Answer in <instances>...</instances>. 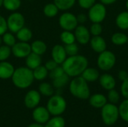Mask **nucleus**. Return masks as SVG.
<instances>
[{
    "label": "nucleus",
    "instance_id": "393cba45",
    "mask_svg": "<svg viewBox=\"0 0 128 127\" xmlns=\"http://www.w3.org/2000/svg\"><path fill=\"white\" fill-rule=\"evenodd\" d=\"M32 71H33V76L34 79L38 81H42L45 79L48 76V70L46 68L45 66L43 65H40Z\"/></svg>",
    "mask_w": 128,
    "mask_h": 127
},
{
    "label": "nucleus",
    "instance_id": "9b49d317",
    "mask_svg": "<svg viewBox=\"0 0 128 127\" xmlns=\"http://www.w3.org/2000/svg\"><path fill=\"white\" fill-rule=\"evenodd\" d=\"M41 99V94L39 91L31 90L28 91L24 97V105L29 109H34L38 106Z\"/></svg>",
    "mask_w": 128,
    "mask_h": 127
},
{
    "label": "nucleus",
    "instance_id": "c03bdc74",
    "mask_svg": "<svg viewBox=\"0 0 128 127\" xmlns=\"http://www.w3.org/2000/svg\"><path fill=\"white\" fill-rule=\"evenodd\" d=\"M118 79L121 80V81H124V80H125L126 79H128V73L126 71V70H120L119 72H118Z\"/></svg>",
    "mask_w": 128,
    "mask_h": 127
},
{
    "label": "nucleus",
    "instance_id": "4468645a",
    "mask_svg": "<svg viewBox=\"0 0 128 127\" xmlns=\"http://www.w3.org/2000/svg\"><path fill=\"white\" fill-rule=\"evenodd\" d=\"M52 59H53L58 64H62V63L67 58V53L64 47L62 45L57 44L54 46L51 52Z\"/></svg>",
    "mask_w": 128,
    "mask_h": 127
},
{
    "label": "nucleus",
    "instance_id": "1a4fd4ad",
    "mask_svg": "<svg viewBox=\"0 0 128 127\" xmlns=\"http://www.w3.org/2000/svg\"><path fill=\"white\" fill-rule=\"evenodd\" d=\"M58 22L61 28L64 31L74 30L78 25L76 16L74 14L68 12L64 13L60 16Z\"/></svg>",
    "mask_w": 128,
    "mask_h": 127
},
{
    "label": "nucleus",
    "instance_id": "4c0bfd02",
    "mask_svg": "<svg viewBox=\"0 0 128 127\" xmlns=\"http://www.w3.org/2000/svg\"><path fill=\"white\" fill-rule=\"evenodd\" d=\"M103 31V28L102 25L100 23L98 22H93V24L91 25L90 28V33L93 35V36H98L100 35L102 33Z\"/></svg>",
    "mask_w": 128,
    "mask_h": 127
},
{
    "label": "nucleus",
    "instance_id": "6e6552de",
    "mask_svg": "<svg viewBox=\"0 0 128 127\" xmlns=\"http://www.w3.org/2000/svg\"><path fill=\"white\" fill-rule=\"evenodd\" d=\"M8 29L13 33H16L20 29L24 27L25 18L20 13H12L7 19Z\"/></svg>",
    "mask_w": 128,
    "mask_h": 127
},
{
    "label": "nucleus",
    "instance_id": "a878e982",
    "mask_svg": "<svg viewBox=\"0 0 128 127\" xmlns=\"http://www.w3.org/2000/svg\"><path fill=\"white\" fill-rule=\"evenodd\" d=\"M44 127H65V120L62 116H53L45 124Z\"/></svg>",
    "mask_w": 128,
    "mask_h": 127
},
{
    "label": "nucleus",
    "instance_id": "f704fd0d",
    "mask_svg": "<svg viewBox=\"0 0 128 127\" xmlns=\"http://www.w3.org/2000/svg\"><path fill=\"white\" fill-rule=\"evenodd\" d=\"M120 100V95L119 93L115 90V89H112L110 90L108 92V95H107V100L112 104H117L119 102Z\"/></svg>",
    "mask_w": 128,
    "mask_h": 127
},
{
    "label": "nucleus",
    "instance_id": "c9c22d12",
    "mask_svg": "<svg viewBox=\"0 0 128 127\" xmlns=\"http://www.w3.org/2000/svg\"><path fill=\"white\" fill-rule=\"evenodd\" d=\"M11 48L7 45L0 46V61L7 60L11 54Z\"/></svg>",
    "mask_w": 128,
    "mask_h": 127
},
{
    "label": "nucleus",
    "instance_id": "412c9836",
    "mask_svg": "<svg viewBox=\"0 0 128 127\" xmlns=\"http://www.w3.org/2000/svg\"><path fill=\"white\" fill-rule=\"evenodd\" d=\"M116 22L117 26L122 30L128 29V11L121 12L116 17Z\"/></svg>",
    "mask_w": 128,
    "mask_h": 127
},
{
    "label": "nucleus",
    "instance_id": "f03ea898",
    "mask_svg": "<svg viewBox=\"0 0 128 127\" xmlns=\"http://www.w3.org/2000/svg\"><path fill=\"white\" fill-rule=\"evenodd\" d=\"M13 84L20 89H26L32 85L34 82L32 70L27 67H21L16 69L11 77Z\"/></svg>",
    "mask_w": 128,
    "mask_h": 127
},
{
    "label": "nucleus",
    "instance_id": "ea45409f",
    "mask_svg": "<svg viewBox=\"0 0 128 127\" xmlns=\"http://www.w3.org/2000/svg\"><path fill=\"white\" fill-rule=\"evenodd\" d=\"M96 0H78L79 4L82 8L89 9L95 4Z\"/></svg>",
    "mask_w": 128,
    "mask_h": 127
},
{
    "label": "nucleus",
    "instance_id": "5701e85b",
    "mask_svg": "<svg viewBox=\"0 0 128 127\" xmlns=\"http://www.w3.org/2000/svg\"><path fill=\"white\" fill-rule=\"evenodd\" d=\"M16 37L20 41L28 42L32 37V32L28 28L22 27L16 32Z\"/></svg>",
    "mask_w": 128,
    "mask_h": 127
},
{
    "label": "nucleus",
    "instance_id": "a211bd4d",
    "mask_svg": "<svg viewBox=\"0 0 128 127\" xmlns=\"http://www.w3.org/2000/svg\"><path fill=\"white\" fill-rule=\"evenodd\" d=\"M89 104L95 109H102L107 103V98L102 94H94L89 97Z\"/></svg>",
    "mask_w": 128,
    "mask_h": 127
},
{
    "label": "nucleus",
    "instance_id": "9d476101",
    "mask_svg": "<svg viewBox=\"0 0 128 127\" xmlns=\"http://www.w3.org/2000/svg\"><path fill=\"white\" fill-rule=\"evenodd\" d=\"M11 52L16 58H26L32 52L31 45L28 44V42L20 41L19 43H16L11 47Z\"/></svg>",
    "mask_w": 128,
    "mask_h": 127
},
{
    "label": "nucleus",
    "instance_id": "8fccbe9b",
    "mask_svg": "<svg viewBox=\"0 0 128 127\" xmlns=\"http://www.w3.org/2000/svg\"><path fill=\"white\" fill-rule=\"evenodd\" d=\"M3 42H2V38L1 37V36H0V46H2V43Z\"/></svg>",
    "mask_w": 128,
    "mask_h": 127
},
{
    "label": "nucleus",
    "instance_id": "f8f14e48",
    "mask_svg": "<svg viewBox=\"0 0 128 127\" xmlns=\"http://www.w3.org/2000/svg\"><path fill=\"white\" fill-rule=\"evenodd\" d=\"M50 113L49 112L46 107L44 106H37L33 109L32 112V118L34 122L45 124L50 118Z\"/></svg>",
    "mask_w": 128,
    "mask_h": 127
},
{
    "label": "nucleus",
    "instance_id": "09e8293b",
    "mask_svg": "<svg viewBox=\"0 0 128 127\" xmlns=\"http://www.w3.org/2000/svg\"><path fill=\"white\" fill-rule=\"evenodd\" d=\"M3 5V0H0V7Z\"/></svg>",
    "mask_w": 128,
    "mask_h": 127
},
{
    "label": "nucleus",
    "instance_id": "3c124183",
    "mask_svg": "<svg viewBox=\"0 0 128 127\" xmlns=\"http://www.w3.org/2000/svg\"><path fill=\"white\" fill-rule=\"evenodd\" d=\"M126 7H127V9H128V0L127 1V2H126Z\"/></svg>",
    "mask_w": 128,
    "mask_h": 127
},
{
    "label": "nucleus",
    "instance_id": "bb28decb",
    "mask_svg": "<svg viewBox=\"0 0 128 127\" xmlns=\"http://www.w3.org/2000/svg\"><path fill=\"white\" fill-rule=\"evenodd\" d=\"M69 78L70 76L64 73L63 75L52 79V86L54 87V88H62L68 83Z\"/></svg>",
    "mask_w": 128,
    "mask_h": 127
},
{
    "label": "nucleus",
    "instance_id": "f3484780",
    "mask_svg": "<svg viewBox=\"0 0 128 127\" xmlns=\"http://www.w3.org/2000/svg\"><path fill=\"white\" fill-rule=\"evenodd\" d=\"M98 79H99V82L101 87L106 91L114 89L116 87V79L110 74H108V73L103 74L99 77Z\"/></svg>",
    "mask_w": 128,
    "mask_h": 127
},
{
    "label": "nucleus",
    "instance_id": "4be33fe9",
    "mask_svg": "<svg viewBox=\"0 0 128 127\" xmlns=\"http://www.w3.org/2000/svg\"><path fill=\"white\" fill-rule=\"evenodd\" d=\"M31 48H32V52L39 55H42L43 54H44L47 49L46 43L44 41L40 40L34 41L31 44Z\"/></svg>",
    "mask_w": 128,
    "mask_h": 127
},
{
    "label": "nucleus",
    "instance_id": "c85d7f7f",
    "mask_svg": "<svg viewBox=\"0 0 128 127\" xmlns=\"http://www.w3.org/2000/svg\"><path fill=\"white\" fill-rule=\"evenodd\" d=\"M76 2V0H54V4L59 10H67L71 8Z\"/></svg>",
    "mask_w": 128,
    "mask_h": 127
},
{
    "label": "nucleus",
    "instance_id": "e433bc0d",
    "mask_svg": "<svg viewBox=\"0 0 128 127\" xmlns=\"http://www.w3.org/2000/svg\"><path fill=\"white\" fill-rule=\"evenodd\" d=\"M64 47L67 53V55H69V56L76 55H77L79 52V47L75 43H73L70 44H66Z\"/></svg>",
    "mask_w": 128,
    "mask_h": 127
},
{
    "label": "nucleus",
    "instance_id": "dca6fc26",
    "mask_svg": "<svg viewBox=\"0 0 128 127\" xmlns=\"http://www.w3.org/2000/svg\"><path fill=\"white\" fill-rule=\"evenodd\" d=\"M15 69L14 66L5 61H0V79H10L14 74Z\"/></svg>",
    "mask_w": 128,
    "mask_h": 127
},
{
    "label": "nucleus",
    "instance_id": "c756f323",
    "mask_svg": "<svg viewBox=\"0 0 128 127\" xmlns=\"http://www.w3.org/2000/svg\"><path fill=\"white\" fill-rule=\"evenodd\" d=\"M59 9L54 3H49L44 7V13L47 17H54L58 13Z\"/></svg>",
    "mask_w": 128,
    "mask_h": 127
},
{
    "label": "nucleus",
    "instance_id": "79ce46f5",
    "mask_svg": "<svg viewBox=\"0 0 128 127\" xmlns=\"http://www.w3.org/2000/svg\"><path fill=\"white\" fill-rule=\"evenodd\" d=\"M8 29L7 20L0 15V36L3 35Z\"/></svg>",
    "mask_w": 128,
    "mask_h": 127
},
{
    "label": "nucleus",
    "instance_id": "37998d69",
    "mask_svg": "<svg viewBox=\"0 0 128 127\" xmlns=\"http://www.w3.org/2000/svg\"><path fill=\"white\" fill-rule=\"evenodd\" d=\"M46 67V68L48 70V71H51L52 70L55 69L56 67L58 66V64L53 60V59H50L49 61H47L44 65Z\"/></svg>",
    "mask_w": 128,
    "mask_h": 127
},
{
    "label": "nucleus",
    "instance_id": "0eeeda50",
    "mask_svg": "<svg viewBox=\"0 0 128 127\" xmlns=\"http://www.w3.org/2000/svg\"><path fill=\"white\" fill-rule=\"evenodd\" d=\"M106 16V9L104 4L97 3L89 8L88 18L92 22L100 23Z\"/></svg>",
    "mask_w": 128,
    "mask_h": 127
},
{
    "label": "nucleus",
    "instance_id": "f257e3e1",
    "mask_svg": "<svg viewBox=\"0 0 128 127\" xmlns=\"http://www.w3.org/2000/svg\"><path fill=\"white\" fill-rule=\"evenodd\" d=\"M88 59L80 55L69 56L62 63V68L64 73L70 77H76L80 76L88 67Z\"/></svg>",
    "mask_w": 128,
    "mask_h": 127
},
{
    "label": "nucleus",
    "instance_id": "72a5a7b5",
    "mask_svg": "<svg viewBox=\"0 0 128 127\" xmlns=\"http://www.w3.org/2000/svg\"><path fill=\"white\" fill-rule=\"evenodd\" d=\"M2 42L4 43V45H7L10 47H12L16 43L15 37L9 32H5L2 35Z\"/></svg>",
    "mask_w": 128,
    "mask_h": 127
},
{
    "label": "nucleus",
    "instance_id": "2f4dec72",
    "mask_svg": "<svg viewBox=\"0 0 128 127\" xmlns=\"http://www.w3.org/2000/svg\"><path fill=\"white\" fill-rule=\"evenodd\" d=\"M119 117L125 122L128 123V99H125L118 106Z\"/></svg>",
    "mask_w": 128,
    "mask_h": 127
},
{
    "label": "nucleus",
    "instance_id": "864d4df0",
    "mask_svg": "<svg viewBox=\"0 0 128 127\" xmlns=\"http://www.w3.org/2000/svg\"></svg>",
    "mask_w": 128,
    "mask_h": 127
},
{
    "label": "nucleus",
    "instance_id": "603ef678",
    "mask_svg": "<svg viewBox=\"0 0 128 127\" xmlns=\"http://www.w3.org/2000/svg\"></svg>",
    "mask_w": 128,
    "mask_h": 127
},
{
    "label": "nucleus",
    "instance_id": "ddd939ff",
    "mask_svg": "<svg viewBox=\"0 0 128 127\" xmlns=\"http://www.w3.org/2000/svg\"><path fill=\"white\" fill-rule=\"evenodd\" d=\"M90 31L84 25H77L75 28V38L78 43L82 45L87 44L90 40Z\"/></svg>",
    "mask_w": 128,
    "mask_h": 127
},
{
    "label": "nucleus",
    "instance_id": "aec40b11",
    "mask_svg": "<svg viewBox=\"0 0 128 127\" xmlns=\"http://www.w3.org/2000/svg\"><path fill=\"white\" fill-rule=\"evenodd\" d=\"M81 76L88 82H92L97 81L99 77V71L95 69V68H92V67H87L81 74Z\"/></svg>",
    "mask_w": 128,
    "mask_h": 127
},
{
    "label": "nucleus",
    "instance_id": "473e14b6",
    "mask_svg": "<svg viewBox=\"0 0 128 127\" xmlns=\"http://www.w3.org/2000/svg\"><path fill=\"white\" fill-rule=\"evenodd\" d=\"M60 39L65 45L75 43L76 40L74 34H73L70 31H64L63 32H62L60 35Z\"/></svg>",
    "mask_w": 128,
    "mask_h": 127
},
{
    "label": "nucleus",
    "instance_id": "de8ad7c7",
    "mask_svg": "<svg viewBox=\"0 0 128 127\" xmlns=\"http://www.w3.org/2000/svg\"><path fill=\"white\" fill-rule=\"evenodd\" d=\"M28 127H44V126L43 124H38V123H32L31 124H29Z\"/></svg>",
    "mask_w": 128,
    "mask_h": 127
},
{
    "label": "nucleus",
    "instance_id": "58836bf2",
    "mask_svg": "<svg viewBox=\"0 0 128 127\" xmlns=\"http://www.w3.org/2000/svg\"><path fill=\"white\" fill-rule=\"evenodd\" d=\"M64 73V71L62 68V67H56L55 69L52 70L50 73V77L52 79H54L62 75H63Z\"/></svg>",
    "mask_w": 128,
    "mask_h": 127
},
{
    "label": "nucleus",
    "instance_id": "7ed1b4c3",
    "mask_svg": "<svg viewBox=\"0 0 128 127\" xmlns=\"http://www.w3.org/2000/svg\"><path fill=\"white\" fill-rule=\"evenodd\" d=\"M70 94L80 100H87L91 96L90 89L87 82L80 76L74 77L69 85Z\"/></svg>",
    "mask_w": 128,
    "mask_h": 127
},
{
    "label": "nucleus",
    "instance_id": "2eb2a0df",
    "mask_svg": "<svg viewBox=\"0 0 128 127\" xmlns=\"http://www.w3.org/2000/svg\"><path fill=\"white\" fill-rule=\"evenodd\" d=\"M90 45L92 49L98 53H100L105 51L106 49V40L104 39V37H100V35L94 36L90 40Z\"/></svg>",
    "mask_w": 128,
    "mask_h": 127
},
{
    "label": "nucleus",
    "instance_id": "7c9ffc66",
    "mask_svg": "<svg viewBox=\"0 0 128 127\" xmlns=\"http://www.w3.org/2000/svg\"><path fill=\"white\" fill-rule=\"evenodd\" d=\"M4 7L10 11H15L21 6V0H3Z\"/></svg>",
    "mask_w": 128,
    "mask_h": 127
},
{
    "label": "nucleus",
    "instance_id": "423d86ee",
    "mask_svg": "<svg viewBox=\"0 0 128 127\" xmlns=\"http://www.w3.org/2000/svg\"><path fill=\"white\" fill-rule=\"evenodd\" d=\"M116 62V58L113 52L111 51L105 50L100 53L98 58V67L104 71L111 70Z\"/></svg>",
    "mask_w": 128,
    "mask_h": 127
},
{
    "label": "nucleus",
    "instance_id": "cd10ccee",
    "mask_svg": "<svg viewBox=\"0 0 128 127\" xmlns=\"http://www.w3.org/2000/svg\"><path fill=\"white\" fill-rule=\"evenodd\" d=\"M111 40L113 44L117 46H122L128 43V36L124 33L117 32L112 36Z\"/></svg>",
    "mask_w": 128,
    "mask_h": 127
},
{
    "label": "nucleus",
    "instance_id": "a19ab883",
    "mask_svg": "<svg viewBox=\"0 0 128 127\" xmlns=\"http://www.w3.org/2000/svg\"><path fill=\"white\" fill-rule=\"evenodd\" d=\"M121 93L125 99H128V78L122 82L121 86Z\"/></svg>",
    "mask_w": 128,
    "mask_h": 127
},
{
    "label": "nucleus",
    "instance_id": "b1692460",
    "mask_svg": "<svg viewBox=\"0 0 128 127\" xmlns=\"http://www.w3.org/2000/svg\"><path fill=\"white\" fill-rule=\"evenodd\" d=\"M38 91L39 93L45 97H51L54 95V87L52 85L48 83V82H42L40 84L39 88H38Z\"/></svg>",
    "mask_w": 128,
    "mask_h": 127
},
{
    "label": "nucleus",
    "instance_id": "39448f33",
    "mask_svg": "<svg viewBox=\"0 0 128 127\" xmlns=\"http://www.w3.org/2000/svg\"><path fill=\"white\" fill-rule=\"evenodd\" d=\"M118 107L116 104L107 103L101 109V118L104 124L106 126L114 125L119 118Z\"/></svg>",
    "mask_w": 128,
    "mask_h": 127
},
{
    "label": "nucleus",
    "instance_id": "a18cd8bd",
    "mask_svg": "<svg viewBox=\"0 0 128 127\" xmlns=\"http://www.w3.org/2000/svg\"><path fill=\"white\" fill-rule=\"evenodd\" d=\"M76 19H77V22H80V23H84L87 20V16L84 13H80V14H79L76 16Z\"/></svg>",
    "mask_w": 128,
    "mask_h": 127
},
{
    "label": "nucleus",
    "instance_id": "49530a36",
    "mask_svg": "<svg viewBox=\"0 0 128 127\" xmlns=\"http://www.w3.org/2000/svg\"><path fill=\"white\" fill-rule=\"evenodd\" d=\"M100 1L104 4H113L114 2H116L117 0H100Z\"/></svg>",
    "mask_w": 128,
    "mask_h": 127
},
{
    "label": "nucleus",
    "instance_id": "20e7f679",
    "mask_svg": "<svg viewBox=\"0 0 128 127\" xmlns=\"http://www.w3.org/2000/svg\"><path fill=\"white\" fill-rule=\"evenodd\" d=\"M46 109L51 115L61 116L67 109V102L59 94L52 95L50 97L46 103Z\"/></svg>",
    "mask_w": 128,
    "mask_h": 127
},
{
    "label": "nucleus",
    "instance_id": "6ab92c4d",
    "mask_svg": "<svg viewBox=\"0 0 128 127\" xmlns=\"http://www.w3.org/2000/svg\"><path fill=\"white\" fill-rule=\"evenodd\" d=\"M26 67L31 70H34L40 65H41V58L40 55H37L34 52H31L26 59Z\"/></svg>",
    "mask_w": 128,
    "mask_h": 127
}]
</instances>
